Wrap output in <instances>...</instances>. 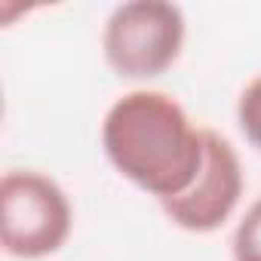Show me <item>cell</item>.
<instances>
[{
    "label": "cell",
    "mask_w": 261,
    "mask_h": 261,
    "mask_svg": "<svg viewBox=\"0 0 261 261\" xmlns=\"http://www.w3.org/2000/svg\"><path fill=\"white\" fill-rule=\"evenodd\" d=\"M203 145H206V157L194 185L185 194L163 203L169 221L191 233L218 230L233 215L243 197V166L233 145L224 136H218L215 129H203Z\"/></svg>",
    "instance_id": "4"
},
{
    "label": "cell",
    "mask_w": 261,
    "mask_h": 261,
    "mask_svg": "<svg viewBox=\"0 0 261 261\" xmlns=\"http://www.w3.org/2000/svg\"><path fill=\"white\" fill-rule=\"evenodd\" d=\"M74 227L68 194L43 172L10 169L0 178V243L10 258L40 261L56 255Z\"/></svg>",
    "instance_id": "2"
},
{
    "label": "cell",
    "mask_w": 261,
    "mask_h": 261,
    "mask_svg": "<svg viewBox=\"0 0 261 261\" xmlns=\"http://www.w3.org/2000/svg\"><path fill=\"white\" fill-rule=\"evenodd\" d=\"M101 148L111 166L160 203L185 194L203 169V129L185 108L157 89L120 95L101 123Z\"/></svg>",
    "instance_id": "1"
},
{
    "label": "cell",
    "mask_w": 261,
    "mask_h": 261,
    "mask_svg": "<svg viewBox=\"0 0 261 261\" xmlns=\"http://www.w3.org/2000/svg\"><path fill=\"white\" fill-rule=\"evenodd\" d=\"M230 249H233V261H261V197L240 218Z\"/></svg>",
    "instance_id": "5"
},
{
    "label": "cell",
    "mask_w": 261,
    "mask_h": 261,
    "mask_svg": "<svg viewBox=\"0 0 261 261\" xmlns=\"http://www.w3.org/2000/svg\"><path fill=\"white\" fill-rule=\"evenodd\" d=\"M185 46V13L166 0H129L105 22L101 49L108 65L129 80L166 74Z\"/></svg>",
    "instance_id": "3"
},
{
    "label": "cell",
    "mask_w": 261,
    "mask_h": 261,
    "mask_svg": "<svg viewBox=\"0 0 261 261\" xmlns=\"http://www.w3.org/2000/svg\"><path fill=\"white\" fill-rule=\"evenodd\" d=\"M237 123H240V133L246 136V142L261 151V74L255 80H249L246 89L240 92Z\"/></svg>",
    "instance_id": "6"
}]
</instances>
